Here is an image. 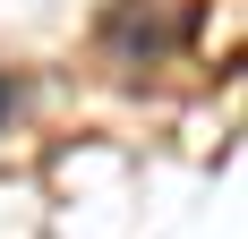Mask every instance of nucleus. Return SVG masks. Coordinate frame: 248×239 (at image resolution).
<instances>
[{"instance_id":"obj_1","label":"nucleus","mask_w":248,"mask_h":239,"mask_svg":"<svg viewBox=\"0 0 248 239\" xmlns=\"http://www.w3.org/2000/svg\"><path fill=\"white\" fill-rule=\"evenodd\" d=\"M0 120H9V77H0Z\"/></svg>"}]
</instances>
